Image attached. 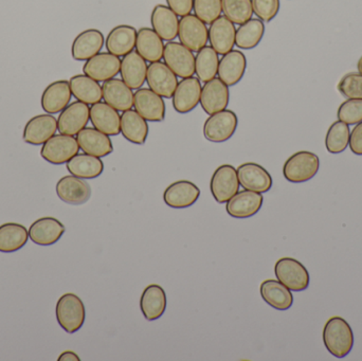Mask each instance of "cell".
Listing matches in <instances>:
<instances>
[{
	"label": "cell",
	"mask_w": 362,
	"mask_h": 361,
	"mask_svg": "<svg viewBox=\"0 0 362 361\" xmlns=\"http://www.w3.org/2000/svg\"><path fill=\"white\" fill-rule=\"evenodd\" d=\"M323 343L334 357H346L354 347V333L349 322L341 317L329 318L323 329Z\"/></svg>",
	"instance_id": "1"
},
{
	"label": "cell",
	"mask_w": 362,
	"mask_h": 361,
	"mask_svg": "<svg viewBox=\"0 0 362 361\" xmlns=\"http://www.w3.org/2000/svg\"><path fill=\"white\" fill-rule=\"evenodd\" d=\"M55 315L59 326L68 334H74L84 326L86 309L80 297L68 292L57 301Z\"/></svg>",
	"instance_id": "2"
},
{
	"label": "cell",
	"mask_w": 362,
	"mask_h": 361,
	"mask_svg": "<svg viewBox=\"0 0 362 361\" xmlns=\"http://www.w3.org/2000/svg\"><path fill=\"white\" fill-rule=\"evenodd\" d=\"M320 169V159L315 153L300 150L291 155L283 167V175L287 182L303 184L313 179Z\"/></svg>",
	"instance_id": "3"
},
{
	"label": "cell",
	"mask_w": 362,
	"mask_h": 361,
	"mask_svg": "<svg viewBox=\"0 0 362 361\" xmlns=\"http://www.w3.org/2000/svg\"><path fill=\"white\" fill-rule=\"evenodd\" d=\"M278 281L291 292H304L310 286V277L306 267L293 258H282L274 265Z\"/></svg>",
	"instance_id": "4"
},
{
	"label": "cell",
	"mask_w": 362,
	"mask_h": 361,
	"mask_svg": "<svg viewBox=\"0 0 362 361\" xmlns=\"http://www.w3.org/2000/svg\"><path fill=\"white\" fill-rule=\"evenodd\" d=\"M238 125V116L233 110H223L215 112L204 122V138L214 143H223L235 134Z\"/></svg>",
	"instance_id": "5"
},
{
	"label": "cell",
	"mask_w": 362,
	"mask_h": 361,
	"mask_svg": "<svg viewBox=\"0 0 362 361\" xmlns=\"http://www.w3.org/2000/svg\"><path fill=\"white\" fill-rule=\"evenodd\" d=\"M80 146L74 136L54 135L42 144L40 156L51 165H64L78 154Z\"/></svg>",
	"instance_id": "6"
},
{
	"label": "cell",
	"mask_w": 362,
	"mask_h": 361,
	"mask_svg": "<svg viewBox=\"0 0 362 361\" xmlns=\"http://www.w3.org/2000/svg\"><path fill=\"white\" fill-rule=\"evenodd\" d=\"M165 64L181 78H191L195 74V55L193 51L181 42H168L163 51Z\"/></svg>",
	"instance_id": "7"
},
{
	"label": "cell",
	"mask_w": 362,
	"mask_h": 361,
	"mask_svg": "<svg viewBox=\"0 0 362 361\" xmlns=\"http://www.w3.org/2000/svg\"><path fill=\"white\" fill-rule=\"evenodd\" d=\"M238 171L231 165L217 167L211 177L210 190L218 203H227L240 191Z\"/></svg>",
	"instance_id": "8"
},
{
	"label": "cell",
	"mask_w": 362,
	"mask_h": 361,
	"mask_svg": "<svg viewBox=\"0 0 362 361\" xmlns=\"http://www.w3.org/2000/svg\"><path fill=\"white\" fill-rule=\"evenodd\" d=\"M178 37L181 44L193 52H198L209 42V29L195 14L185 15L180 20Z\"/></svg>",
	"instance_id": "9"
},
{
	"label": "cell",
	"mask_w": 362,
	"mask_h": 361,
	"mask_svg": "<svg viewBox=\"0 0 362 361\" xmlns=\"http://www.w3.org/2000/svg\"><path fill=\"white\" fill-rule=\"evenodd\" d=\"M90 121V107L81 101L72 102L57 119V129L63 135L76 136Z\"/></svg>",
	"instance_id": "10"
},
{
	"label": "cell",
	"mask_w": 362,
	"mask_h": 361,
	"mask_svg": "<svg viewBox=\"0 0 362 361\" xmlns=\"http://www.w3.org/2000/svg\"><path fill=\"white\" fill-rule=\"evenodd\" d=\"M178 76L163 61L151 63L146 72V82L151 90L165 99H171L178 85Z\"/></svg>",
	"instance_id": "11"
},
{
	"label": "cell",
	"mask_w": 362,
	"mask_h": 361,
	"mask_svg": "<svg viewBox=\"0 0 362 361\" xmlns=\"http://www.w3.org/2000/svg\"><path fill=\"white\" fill-rule=\"evenodd\" d=\"M134 107L150 122H163L165 119V100L150 88L137 89L134 93Z\"/></svg>",
	"instance_id": "12"
},
{
	"label": "cell",
	"mask_w": 362,
	"mask_h": 361,
	"mask_svg": "<svg viewBox=\"0 0 362 361\" xmlns=\"http://www.w3.org/2000/svg\"><path fill=\"white\" fill-rule=\"evenodd\" d=\"M120 57L110 52H100L86 61L83 72L97 82H106L120 73Z\"/></svg>",
	"instance_id": "13"
},
{
	"label": "cell",
	"mask_w": 362,
	"mask_h": 361,
	"mask_svg": "<svg viewBox=\"0 0 362 361\" xmlns=\"http://www.w3.org/2000/svg\"><path fill=\"white\" fill-rule=\"evenodd\" d=\"M230 102L229 86L225 84L221 78H214L204 83L200 95V105L208 114L227 110Z\"/></svg>",
	"instance_id": "14"
},
{
	"label": "cell",
	"mask_w": 362,
	"mask_h": 361,
	"mask_svg": "<svg viewBox=\"0 0 362 361\" xmlns=\"http://www.w3.org/2000/svg\"><path fill=\"white\" fill-rule=\"evenodd\" d=\"M238 182L245 190L266 193L272 188V177L269 172L255 162H245L236 169Z\"/></svg>",
	"instance_id": "15"
},
{
	"label": "cell",
	"mask_w": 362,
	"mask_h": 361,
	"mask_svg": "<svg viewBox=\"0 0 362 361\" xmlns=\"http://www.w3.org/2000/svg\"><path fill=\"white\" fill-rule=\"evenodd\" d=\"M57 131V120L50 114H38L28 121L23 129V139L31 146L46 143Z\"/></svg>",
	"instance_id": "16"
},
{
	"label": "cell",
	"mask_w": 362,
	"mask_h": 361,
	"mask_svg": "<svg viewBox=\"0 0 362 361\" xmlns=\"http://www.w3.org/2000/svg\"><path fill=\"white\" fill-rule=\"evenodd\" d=\"M264 197L262 193L253 191H238L226 205V211L231 218H252L261 210L263 206Z\"/></svg>",
	"instance_id": "17"
},
{
	"label": "cell",
	"mask_w": 362,
	"mask_h": 361,
	"mask_svg": "<svg viewBox=\"0 0 362 361\" xmlns=\"http://www.w3.org/2000/svg\"><path fill=\"white\" fill-rule=\"evenodd\" d=\"M55 190L59 199L69 205H83L91 196V188L88 182L74 175L62 177L57 182Z\"/></svg>",
	"instance_id": "18"
},
{
	"label": "cell",
	"mask_w": 362,
	"mask_h": 361,
	"mask_svg": "<svg viewBox=\"0 0 362 361\" xmlns=\"http://www.w3.org/2000/svg\"><path fill=\"white\" fill-rule=\"evenodd\" d=\"M200 196V189L189 180H178L165 189L163 201L173 209H187L193 206Z\"/></svg>",
	"instance_id": "19"
},
{
	"label": "cell",
	"mask_w": 362,
	"mask_h": 361,
	"mask_svg": "<svg viewBox=\"0 0 362 361\" xmlns=\"http://www.w3.org/2000/svg\"><path fill=\"white\" fill-rule=\"evenodd\" d=\"M202 86L198 78H183L173 95V107L178 114H189L200 103Z\"/></svg>",
	"instance_id": "20"
},
{
	"label": "cell",
	"mask_w": 362,
	"mask_h": 361,
	"mask_svg": "<svg viewBox=\"0 0 362 361\" xmlns=\"http://www.w3.org/2000/svg\"><path fill=\"white\" fill-rule=\"evenodd\" d=\"M66 228L54 218H38L29 228V239L38 246H52L61 239Z\"/></svg>",
	"instance_id": "21"
},
{
	"label": "cell",
	"mask_w": 362,
	"mask_h": 361,
	"mask_svg": "<svg viewBox=\"0 0 362 361\" xmlns=\"http://www.w3.org/2000/svg\"><path fill=\"white\" fill-rule=\"evenodd\" d=\"M236 29L234 23L226 16H221L209 28V42L218 54H226L235 46Z\"/></svg>",
	"instance_id": "22"
},
{
	"label": "cell",
	"mask_w": 362,
	"mask_h": 361,
	"mask_svg": "<svg viewBox=\"0 0 362 361\" xmlns=\"http://www.w3.org/2000/svg\"><path fill=\"white\" fill-rule=\"evenodd\" d=\"M81 150L86 154L103 158L114 152L110 136L98 131L95 127H85L76 135Z\"/></svg>",
	"instance_id": "23"
},
{
	"label": "cell",
	"mask_w": 362,
	"mask_h": 361,
	"mask_svg": "<svg viewBox=\"0 0 362 361\" xmlns=\"http://www.w3.org/2000/svg\"><path fill=\"white\" fill-rule=\"evenodd\" d=\"M105 38L100 30L88 29L81 32L72 42L71 55L78 61H88L101 52Z\"/></svg>",
	"instance_id": "24"
},
{
	"label": "cell",
	"mask_w": 362,
	"mask_h": 361,
	"mask_svg": "<svg viewBox=\"0 0 362 361\" xmlns=\"http://www.w3.org/2000/svg\"><path fill=\"white\" fill-rule=\"evenodd\" d=\"M71 97L69 82L65 80L57 81L46 87L42 93L40 104L47 114H59L69 105Z\"/></svg>",
	"instance_id": "25"
},
{
	"label": "cell",
	"mask_w": 362,
	"mask_h": 361,
	"mask_svg": "<svg viewBox=\"0 0 362 361\" xmlns=\"http://www.w3.org/2000/svg\"><path fill=\"white\" fill-rule=\"evenodd\" d=\"M247 69L246 55L240 50H231L219 59L218 78L227 86L233 87L244 78Z\"/></svg>",
	"instance_id": "26"
},
{
	"label": "cell",
	"mask_w": 362,
	"mask_h": 361,
	"mask_svg": "<svg viewBox=\"0 0 362 361\" xmlns=\"http://www.w3.org/2000/svg\"><path fill=\"white\" fill-rule=\"evenodd\" d=\"M138 31L133 25H120L110 30L105 40L107 52L122 57L136 48Z\"/></svg>",
	"instance_id": "27"
},
{
	"label": "cell",
	"mask_w": 362,
	"mask_h": 361,
	"mask_svg": "<svg viewBox=\"0 0 362 361\" xmlns=\"http://www.w3.org/2000/svg\"><path fill=\"white\" fill-rule=\"evenodd\" d=\"M90 122L98 131L108 136L121 133V116L118 110L105 102H98L90 107Z\"/></svg>",
	"instance_id": "28"
},
{
	"label": "cell",
	"mask_w": 362,
	"mask_h": 361,
	"mask_svg": "<svg viewBox=\"0 0 362 361\" xmlns=\"http://www.w3.org/2000/svg\"><path fill=\"white\" fill-rule=\"evenodd\" d=\"M148 64L137 52L129 53L121 61L120 74L123 82L131 89H140L146 81Z\"/></svg>",
	"instance_id": "29"
},
{
	"label": "cell",
	"mask_w": 362,
	"mask_h": 361,
	"mask_svg": "<svg viewBox=\"0 0 362 361\" xmlns=\"http://www.w3.org/2000/svg\"><path fill=\"white\" fill-rule=\"evenodd\" d=\"M105 103L118 112H127L134 106L133 89L129 88L120 78H112L102 85Z\"/></svg>",
	"instance_id": "30"
},
{
	"label": "cell",
	"mask_w": 362,
	"mask_h": 361,
	"mask_svg": "<svg viewBox=\"0 0 362 361\" xmlns=\"http://www.w3.org/2000/svg\"><path fill=\"white\" fill-rule=\"evenodd\" d=\"M167 294L158 284H151L144 288L140 299V309L148 321L163 317L167 309Z\"/></svg>",
	"instance_id": "31"
},
{
	"label": "cell",
	"mask_w": 362,
	"mask_h": 361,
	"mask_svg": "<svg viewBox=\"0 0 362 361\" xmlns=\"http://www.w3.org/2000/svg\"><path fill=\"white\" fill-rule=\"evenodd\" d=\"M152 29L167 42H172L178 36L180 19L177 15L165 4H157L151 15Z\"/></svg>",
	"instance_id": "32"
},
{
	"label": "cell",
	"mask_w": 362,
	"mask_h": 361,
	"mask_svg": "<svg viewBox=\"0 0 362 361\" xmlns=\"http://www.w3.org/2000/svg\"><path fill=\"white\" fill-rule=\"evenodd\" d=\"M136 51L146 61L156 63L163 59L165 44L163 38L152 28L144 27L139 29L137 33Z\"/></svg>",
	"instance_id": "33"
},
{
	"label": "cell",
	"mask_w": 362,
	"mask_h": 361,
	"mask_svg": "<svg viewBox=\"0 0 362 361\" xmlns=\"http://www.w3.org/2000/svg\"><path fill=\"white\" fill-rule=\"evenodd\" d=\"M259 292L262 299L278 311H287L293 307V292L278 280H265L261 284Z\"/></svg>",
	"instance_id": "34"
},
{
	"label": "cell",
	"mask_w": 362,
	"mask_h": 361,
	"mask_svg": "<svg viewBox=\"0 0 362 361\" xmlns=\"http://www.w3.org/2000/svg\"><path fill=\"white\" fill-rule=\"evenodd\" d=\"M121 134L131 143L144 146L148 136V121L136 110L123 112L121 116Z\"/></svg>",
	"instance_id": "35"
},
{
	"label": "cell",
	"mask_w": 362,
	"mask_h": 361,
	"mask_svg": "<svg viewBox=\"0 0 362 361\" xmlns=\"http://www.w3.org/2000/svg\"><path fill=\"white\" fill-rule=\"evenodd\" d=\"M72 95L78 101L86 104H95L103 99V91L99 82L89 78L86 74H76L69 81Z\"/></svg>",
	"instance_id": "36"
},
{
	"label": "cell",
	"mask_w": 362,
	"mask_h": 361,
	"mask_svg": "<svg viewBox=\"0 0 362 361\" xmlns=\"http://www.w3.org/2000/svg\"><path fill=\"white\" fill-rule=\"evenodd\" d=\"M68 172L71 175L82 179H95L102 175L104 163L99 157L93 155L78 154L66 163Z\"/></svg>",
	"instance_id": "37"
},
{
	"label": "cell",
	"mask_w": 362,
	"mask_h": 361,
	"mask_svg": "<svg viewBox=\"0 0 362 361\" xmlns=\"http://www.w3.org/2000/svg\"><path fill=\"white\" fill-rule=\"evenodd\" d=\"M29 239V231L16 223H6L0 226V252L13 254L21 250Z\"/></svg>",
	"instance_id": "38"
},
{
	"label": "cell",
	"mask_w": 362,
	"mask_h": 361,
	"mask_svg": "<svg viewBox=\"0 0 362 361\" xmlns=\"http://www.w3.org/2000/svg\"><path fill=\"white\" fill-rule=\"evenodd\" d=\"M265 34V25L259 18H251L236 30L235 46L243 50L257 47Z\"/></svg>",
	"instance_id": "39"
},
{
	"label": "cell",
	"mask_w": 362,
	"mask_h": 361,
	"mask_svg": "<svg viewBox=\"0 0 362 361\" xmlns=\"http://www.w3.org/2000/svg\"><path fill=\"white\" fill-rule=\"evenodd\" d=\"M218 53L211 46L200 49L195 57V73L202 83L209 82L216 78L218 72Z\"/></svg>",
	"instance_id": "40"
},
{
	"label": "cell",
	"mask_w": 362,
	"mask_h": 361,
	"mask_svg": "<svg viewBox=\"0 0 362 361\" xmlns=\"http://www.w3.org/2000/svg\"><path fill=\"white\" fill-rule=\"evenodd\" d=\"M350 125L342 121H336L329 126L325 137V148L331 154H341L350 142Z\"/></svg>",
	"instance_id": "41"
},
{
	"label": "cell",
	"mask_w": 362,
	"mask_h": 361,
	"mask_svg": "<svg viewBox=\"0 0 362 361\" xmlns=\"http://www.w3.org/2000/svg\"><path fill=\"white\" fill-rule=\"evenodd\" d=\"M221 8L225 16L234 25H243L252 18L251 0H221Z\"/></svg>",
	"instance_id": "42"
},
{
	"label": "cell",
	"mask_w": 362,
	"mask_h": 361,
	"mask_svg": "<svg viewBox=\"0 0 362 361\" xmlns=\"http://www.w3.org/2000/svg\"><path fill=\"white\" fill-rule=\"evenodd\" d=\"M193 11L200 20L211 25L221 16V0H194Z\"/></svg>",
	"instance_id": "43"
},
{
	"label": "cell",
	"mask_w": 362,
	"mask_h": 361,
	"mask_svg": "<svg viewBox=\"0 0 362 361\" xmlns=\"http://www.w3.org/2000/svg\"><path fill=\"white\" fill-rule=\"evenodd\" d=\"M346 99H362V73L350 72L342 76L337 86Z\"/></svg>",
	"instance_id": "44"
},
{
	"label": "cell",
	"mask_w": 362,
	"mask_h": 361,
	"mask_svg": "<svg viewBox=\"0 0 362 361\" xmlns=\"http://www.w3.org/2000/svg\"><path fill=\"white\" fill-rule=\"evenodd\" d=\"M337 117L348 125H356L362 121V99H348L338 108Z\"/></svg>",
	"instance_id": "45"
},
{
	"label": "cell",
	"mask_w": 362,
	"mask_h": 361,
	"mask_svg": "<svg viewBox=\"0 0 362 361\" xmlns=\"http://www.w3.org/2000/svg\"><path fill=\"white\" fill-rule=\"evenodd\" d=\"M253 14L264 23H269L280 11V0H251Z\"/></svg>",
	"instance_id": "46"
},
{
	"label": "cell",
	"mask_w": 362,
	"mask_h": 361,
	"mask_svg": "<svg viewBox=\"0 0 362 361\" xmlns=\"http://www.w3.org/2000/svg\"><path fill=\"white\" fill-rule=\"evenodd\" d=\"M194 0H167L168 6L175 13L177 16H185L191 14L193 11Z\"/></svg>",
	"instance_id": "47"
},
{
	"label": "cell",
	"mask_w": 362,
	"mask_h": 361,
	"mask_svg": "<svg viewBox=\"0 0 362 361\" xmlns=\"http://www.w3.org/2000/svg\"><path fill=\"white\" fill-rule=\"evenodd\" d=\"M349 146L355 155L362 156V121L355 125L354 129L351 131Z\"/></svg>",
	"instance_id": "48"
},
{
	"label": "cell",
	"mask_w": 362,
	"mask_h": 361,
	"mask_svg": "<svg viewBox=\"0 0 362 361\" xmlns=\"http://www.w3.org/2000/svg\"><path fill=\"white\" fill-rule=\"evenodd\" d=\"M59 361H80L81 358L78 357V354L74 353L72 351H66L59 355L57 358Z\"/></svg>",
	"instance_id": "49"
},
{
	"label": "cell",
	"mask_w": 362,
	"mask_h": 361,
	"mask_svg": "<svg viewBox=\"0 0 362 361\" xmlns=\"http://www.w3.org/2000/svg\"><path fill=\"white\" fill-rule=\"evenodd\" d=\"M357 70L362 73V57L359 59L358 63H357Z\"/></svg>",
	"instance_id": "50"
}]
</instances>
